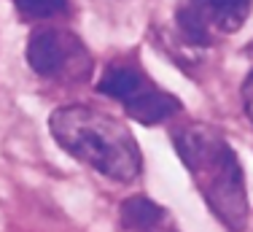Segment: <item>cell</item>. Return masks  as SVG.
Here are the masks:
<instances>
[{
	"label": "cell",
	"instance_id": "6da1fadb",
	"mask_svg": "<svg viewBox=\"0 0 253 232\" xmlns=\"http://www.w3.org/2000/svg\"><path fill=\"white\" fill-rule=\"evenodd\" d=\"M172 146L210 213L226 232H245L251 219L245 173L224 132L202 121H191L172 132Z\"/></svg>",
	"mask_w": 253,
	"mask_h": 232
},
{
	"label": "cell",
	"instance_id": "7a4b0ae2",
	"mask_svg": "<svg viewBox=\"0 0 253 232\" xmlns=\"http://www.w3.org/2000/svg\"><path fill=\"white\" fill-rule=\"evenodd\" d=\"M49 130L59 149L105 178L132 184L143 173V154L129 127L100 108L59 106L49 116Z\"/></svg>",
	"mask_w": 253,
	"mask_h": 232
},
{
	"label": "cell",
	"instance_id": "3957f363",
	"mask_svg": "<svg viewBox=\"0 0 253 232\" xmlns=\"http://www.w3.org/2000/svg\"><path fill=\"white\" fill-rule=\"evenodd\" d=\"M97 92L122 103V108L129 119L148 127L162 124V121L180 114L178 97L170 95L167 89H162L159 84H154L151 76H146V70L135 59H126V57L105 65V70H102L97 81Z\"/></svg>",
	"mask_w": 253,
	"mask_h": 232
},
{
	"label": "cell",
	"instance_id": "277c9868",
	"mask_svg": "<svg viewBox=\"0 0 253 232\" xmlns=\"http://www.w3.org/2000/svg\"><path fill=\"white\" fill-rule=\"evenodd\" d=\"M27 65L46 81L81 84L92 76L94 59L73 30L41 27L27 41Z\"/></svg>",
	"mask_w": 253,
	"mask_h": 232
},
{
	"label": "cell",
	"instance_id": "5b68a950",
	"mask_svg": "<svg viewBox=\"0 0 253 232\" xmlns=\"http://www.w3.org/2000/svg\"><path fill=\"white\" fill-rule=\"evenodd\" d=\"M253 0H180L175 24L183 41L194 46H213L218 38L237 33L251 16Z\"/></svg>",
	"mask_w": 253,
	"mask_h": 232
},
{
	"label": "cell",
	"instance_id": "8992f818",
	"mask_svg": "<svg viewBox=\"0 0 253 232\" xmlns=\"http://www.w3.org/2000/svg\"><path fill=\"white\" fill-rule=\"evenodd\" d=\"M119 222H122L124 232H159L172 219L148 194H129L119 205Z\"/></svg>",
	"mask_w": 253,
	"mask_h": 232
},
{
	"label": "cell",
	"instance_id": "52a82bcc",
	"mask_svg": "<svg viewBox=\"0 0 253 232\" xmlns=\"http://www.w3.org/2000/svg\"><path fill=\"white\" fill-rule=\"evenodd\" d=\"M25 22H49L68 14L70 0H11Z\"/></svg>",
	"mask_w": 253,
	"mask_h": 232
},
{
	"label": "cell",
	"instance_id": "ba28073f",
	"mask_svg": "<svg viewBox=\"0 0 253 232\" xmlns=\"http://www.w3.org/2000/svg\"><path fill=\"white\" fill-rule=\"evenodd\" d=\"M240 95H243V108H245V116L253 121V70L248 73V78L243 81V89H240Z\"/></svg>",
	"mask_w": 253,
	"mask_h": 232
},
{
	"label": "cell",
	"instance_id": "9c48e42d",
	"mask_svg": "<svg viewBox=\"0 0 253 232\" xmlns=\"http://www.w3.org/2000/svg\"><path fill=\"white\" fill-rule=\"evenodd\" d=\"M159 232H178V230H175V224H172V222H170V224H167V227H162Z\"/></svg>",
	"mask_w": 253,
	"mask_h": 232
},
{
	"label": "cell",
	"instance_id": "30bf717a",
	"mask_svg": "<svg viewBox=\"0 0 253 232\" xmlns=\"http://www.w3.org/2000/svg\"><path fill=\"white\" fill-rule=\"evenodd\" d=\"M248 52H251V54H253V44H251V46H248Z\"/></svg>",
	"mask_w": 253,
	"mask_h": 232
}]
</instances>
